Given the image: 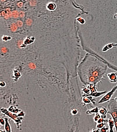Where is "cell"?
I'll list each match as a JSON object with an SVG mask.
<instances>
[{
	"label": "cell",
	"mask_w": 117,
	"mask_h": 132,
	"mask_svg": "<svg viewBox=\"0 0 117 132\" xmlns=\"http://www.w3.org/2000/svg\"><path fill=\"white\" fill-rule=\"evenodd\" d=\"M108 114H110L113 119L115 126V132H117V102L114 99H111L108 104Z\"/></svg>",
	"instance_id": "obj_1"
},
{
	"label": "cell",
	"mask_w": 117,
	"mask_h": 132,
	"mask_svg": "<svg viewBox=\"0 0 117 132\" xmlns=\"http://www.w3.org/2000/svg\"><path fill=\"white\" fill-rule=\"evenodd\" d=\"M116 90H117V85L111 89V90L109 91L108 92H107V93L103 97L100 99L99 102H98V103L101 104V103H106V102H108V101H110L112 96H113L114 93L115 92V91Z\"/></svg>",
	"instance_id": "obj_2"
},
{
	"label": "cell",
	"mask_w": 117,
	"mask_h": 132,
	"mask_svg": "<svg viewBox=\"0 0 117 132\" xmlns=\"http://www.w3.org/2000/svg\"><path fill=\"white\" fill-rule=\"evenodd\" d=\"M107 77L111 83H115L117 82V73L111 72L107 74Z\"/></svg>",
	"instance_id": "obj_3"
},
{
	"label": "cell",
	"mask_w": 117,
	"mask_h": 132,
	"mask_svg": "<svg viewBox=\"0 0 117 132\" xmlns=\"http://www.w3.org/2000/svg\"><path fill=\"white\" fill-rule=\"evenodd\" d=\"M107 92H108L107 91L101 92H95L94 93L89 94V95H83L82 96V97H89V96H92L93 97H100V96L104 95L105 93H107Z\"/></svg>",
	"instance_id": "obj_4"
},
{
	"label": "cell",
	"mask_w": 117,
	"mask_h": 132,
	"mask_svg": "<svg viewBox=\"0 0 117 132\" xmlns=\"http://www.w3.org/2000/svg\"><path fill=\"white\" fill-rule=\"evenodd\" d=\"M108 125H109V132H115L114 130V127L115 126V123H114V121L113 119L112 118V117L109 118V119H108Z\"/></svg>",
	"instance_id": "obj_5"
},
{
	"label": "cell",
	"mask_w": 117,
	"mask_h": 132,
	"mask_svg": "<svg viewBox=\"0 0 117 132\" xmlns=\"http://www.w3.org/2000/svg\"><path fill=\"white\" fill-rule=\"evenodd\" d=\"M86 113L87 115H91L93 114H98V113H99V108L98 107H94L91 110H87Z\"/></svg>",
	"instance_id": "obj_6"
},
{
	"label": "cell",
	"mask_w": 117,
	"mask_h": 132,
	"mask_svg": "<svg viewBox=\"0 0 117 132\" xmlns=\"http://www.w3.org/2000/svg\"><path fill=\"white\" fill-rule=\"evenodd\" d=\"M5 121V130L6 132H11V128L10 125L9 123V121L8 118H4Z\"/></svg>",
	"instance_id": "obj_7"
},
{
	"label": "cell",
	"mask_w": 117,
	"mask_h": 132,
	"mask_svg": "<svg viewBox=\"0 0 117 132\" xmlns=\"http://www.w3.org/2000/svg\"><path fill=\"white\" fill-rule=\"evenodd\" d=\"M99 114L101 115H106L108 114V110L104 107H102L99 109Z\"/></svg>",
	"instance_id": "obj_8"
},
{
	"label": "cell",
	"mask_w": 117,
	"mask_h": 132,
	"mask_svg": "<svg viewBox=\"0 0 117 132\" xmlns=\"http://www.w3.org/2000/svg\"><path fill=\"white\" fill-rule=\"evenodd\" d=\"M83 102L85 104H89L92 103L91 101H90V99L87 97H83Z\"/></svg>",
	"instance_id": "obj_9"
},
{
	"label": "cell",
	"mask_w": 117,
	"mask_h": 132,
	"mask_svg": "<svg viewBox=\"0 0 117 132\" xmlns=\"http://www.w3.org/2000/svg\"><path fill=\"white\" fill-rule=\"evenodd\" d=\"M55 8H56V5H55L54 4H50L47 5V8L50 11H53L54 10Z\"/></svg>",
	"instance_id": "obj_10"
},
{
	"label": "cell",
	"mask_w": 117,
	"mask_h": 132,
	"mask_svg": "<svg viewBox=\"0 0 117 132\" xmlns=\"http://www.w3.org/2000/svg\"><path fill=\"white\" fill-rule=\"evenodd\" d=\"M82 92H83L85 93V95H89V94L91 93V92H90V89L87 88V87H86L82 89Z\"/></svg>",
	"instance_id": "obj_11"
},
{
	"label": "cell",
	"mask_w": 117,
	"mask_h": 132,
	"mask_svg": "<svg viewBox=\"0 0 117 132\" xmlns=\"http://www.w3.org/2000/svg\"><path fill=\"white\" fill-rule=\"evenodd\" d=\"M100 118H101V115H100L99 113H98V114H95V115L94 116V122H97L98 121H99V120L100 119Z\"/></svg>",
	"instance_id": "obj_12"
},
{
	"label": "cell",
	"mask_w": 117,
	"mask_h": 132,
	"mask_svg": "<svg viewBox=\"0 0 117 132\" xmlns=\"http://www.w3.org/2000/svg\"><path fill=\"white\" fill-rule=\"evenodd\" d=\"M105 125H106V123H100V124H97L96 126V128L97 129H101L102 128H104L105 126Z\"/></svg>",
	"instance_id": "obj_13"
},
{
	"label": "cell",
	"mask_w": 117,
	"mask_h": 132,
	"mask_svg": "<svg viewBox=\"0 0 117 132\" xmlns=\"http://www.w3.org/2000/svg\"><path fill=\"white\" fill-rule=\"evenodd\" d=\"M77 20L79 23H80V24H85V20L83 18H77Z\"/></svg>",
	"instance_id": "obj_14"
},
{
	"label": "cell",
	"mask_w": 117,
	"mask_h": 132,
	"mask_svg": "<svg viewBox=\"0 0 117 132\" xmlns=\"http://www.w3.org/2000/svg\"><path fill=\"white\" fill-rule=\"evenodd\" d=\"M87 97L90 99L93 104V105L95 104V103H96V100H95L93 97H92V96H89V97Z\"/></svg>",
	"instance_id": "obj_15"
},
{
	"label": "cell",
	"mask_w": 117,
	"mask_h": 132,
	"mask_svg": "<svg viewBox=\"0 0 117 132\" xmlns=\"http://www.w3.org/2000/svg\"><path fill=\"white\" fill-rule=\"evenodd\" d=\"M108 129H109L108 127L105 126L104 128H102L101 129H100V131H101V132H107L108 130Z\"/></svg>",
	"instance_id": "obj_16"
},
{
	"label": "cell",
	"mask_w": 117,
	"mask_h": 132,
	"mask_svg": "<svg viewBox=\"0 0 117 132\" xmlns=\"http://www.w3.org/2000/svg\"><path fill=\"white\" fill-rule=\"evenodd\" d=\"M5 119L4 118H1V120H0V124H1V126H4V125H5Z\"/></svg>",
	"instance_id": "obj_17"
},
{
	"label": "cell",
	"mask_w": 117,
	"mask_h": 132,
	"mask_svg": "<svg viewBox=\"0 0 117 132\" xmlns=\"http://www.w3.org/2000/svg\"><path fill=\"white\" fill-rule=\"evenodd\" d=\"M78 113V110H73V111H72V114L73 115H76Z\"/></svg>",
	"instance_id": "obj_18"
},
{
	"label": "cell",
	"mask_w": 117,
	"mask_h": 132,
	"mask_svg": "<svg viewBox=\"0 0 117 132\" xmlns=\"http://www.w3.org/2000/svg\"><path fill=\"white\" fill-rule=\"evenodd\" d=\"M90 132H101V131H100V129H97V130H92Z\"/></svg>",
	"instance_id": "obj_19"
},
{
	"label": "cell",
	"mask_w": 117,
	"mask_h": 132,
	"mask_svg": "<svg viewBox=\"0 0 117 132\" xmlns=\"http://www.w3.org/2000/svg\"><path fill=\"white\" fill-rule=\"evenodd\" d=\"M107 115H101V118L104 119H107Z\"/></svg>",
	"instance_id": "obj_20"
},
{
	"label": "cell",
	"mask_w": 117,
	"mask_h": 132,
	"mask_svg": "<svg viewBox=\"0 0 117 132\" xmlns=\"http://www.w3.org/2000/svg\"><path fill=\"white\" fill-rule=\"evenodd\" d=\"M114 100H115L116 101V102H117V97H115V98H114Z\"/></svg>",
	"instance_id": "obj_21"
}]
</instances>
